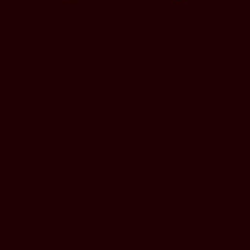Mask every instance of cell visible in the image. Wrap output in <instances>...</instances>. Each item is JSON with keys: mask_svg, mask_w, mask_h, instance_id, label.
Wrapping results in <instances>:
<instances>
[{"mask_svg": "<svg viewBox=\"0 0 250 250\" xmlns=\"http://www.w3.org/2000/svg\"><path fill=\"white\" fill-rule=\"evenodd\" d=\"M63 2H72V4H76L77 0H63Z\"/></svg>", "mask_w": 250, "mask_h": 250, "instance_id": "6da1fadb", "label": "cell"}]
</instances>
